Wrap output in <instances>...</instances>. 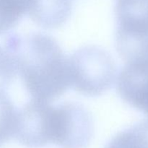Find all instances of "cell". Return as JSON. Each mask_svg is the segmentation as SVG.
<instances>
[{"mask_svg": "<svg viewBox=\"0 0 148 148\" xmlns=\"http://www.w3.org/2000/svg\"><path fill=\"white\" fill-rule=\"evenodd\" d=\"M4 44L32 98L49 102L70 87L68 58L53 37L40 33H11Z\"/></svg>", "mask_w": 148, "mask_h": 148, "instance_id": "obj_1", "label": "cell"}, {"mask_svg": "<svg viewBox=\"0 0 148 148\" xmlns=\"http://www.w3.org/2000/svg\"><path fill=\"white\" fill-rule=\"evenodd\" d=\"M35 0H0V35L15 27Z\"/></svg>", "mask_w": 148, "mask_h": 148, "instance_id": "obj_9", "label": "cell"}, {"mask_svg": "<svg viewBox=\"0 0 148 148\" xmlns=\"http://www.w3.org/2000/svg\"><path fill=\"white\" fill-rule=\"evenodd\" d=\"M72 7V0H35L27 14L40 27L57 28L66 23Z\"/></svg>", "mask_w": 148, "mask_h": 148, "instance_id": "obj_7", "label": "cell"}, {"mask_svg": "<svg viewBox=\"0 0 148 148\" xmlns=\"http://www.w3.org/2000/svg\"><path fill=\"white\" fill-rule=\"evenodd\" d=\"M17 75L12 55L5 44L0 46V88L11 83Z\"/></svg>", "mask_w": 148, "mask_h": 148, "instance_id": "obj_11", "label": "cell"}, {"mask_svg": "<svg viewBox=\"0 0 148 148\" xmlns=\"http://www.w3.org/2000/svg\"><path fill=\"white\" fill-rule=\"evenodd\" d=\"M56 109L58 130L55 145L60 148H86L94 131L90 114L77 103H64Z\"/></svg>", "mask_w": 148, "mask_h": 148, "instance_id": "obj_5", "label": "cell"}, {"mask_svg": "<svg viewBox=\"0 0 148 148\" xmlns=\"http://www.w3.org/2000/svg\"><path fill=\"white\" fill-rule=\"evenodd\" d=\"M116 49L126 64L148 65V0H116Z\"/></svg>", "mask_w": 148, "mask_h": 148, "instance_id": "obj_2", "label": "cell"}, {"mask_svg": "<svg viewBox=\"0 0 148 148\" xmlns=\"http://www.w3.org/2000/svg\"><path fill=\"white\" fill-rule=\"evenodd\" d=\"M70 87L84 95H101L112 87L116 68L107 51L96 46L80 48L68 58Z\"/></svg>", "mask_w": 148, "mask_h": 148, "instance_id": "obj_3", "label": "cell"}, {"mask_svg": "<svg viewBox=\"0 0 148 148\" xmlns=\"http://www.w3.org/2000/svg\"><path fill=\"white\" fill-rule=\"evenodd\" d=\"M17 113L9 95L0 88V146L14 137Z\"/></svg>", "mask_w": 148, "mask_h": 148, "instance_id": "obj_10", "label": "cell"}, {"mask_svg": "<svg viewBox=\"0 0 148 148\" xmlns=\"http://www.w3.org/2000/svg\"><path fill=\"white\" fill-rule=\"evenodd\" d=\"M54 106L32 98L17 111L14 137L23 145L40 148L52 144Z\"/></svg>", "mask_w": 148, "mask_h": 148, "instance_id": "obj_4", "label": "cell"}, {"mask_svg": "<svg viewBox=\"0 0 148 148\" xmlns=\"http://www.w3.org/2000/svg\"><path fill=\"white\" fill-rule=\"evenodd\" d=\"M116 89L126 103L148 116V65L126 64L117 77Z\"/></svg>", "mask_w": 148, "mask_h": 148, "instance_id": "obj_6", "label": "cell"}, {"mask_svg": "<svg viewBox=\"0 0 148 148\" xmlns=\"http://www.w3.org/2000/svg\"><path fill=\"white\" fill-rule=\"evenodd\" d=\"M105 148H148V119L118 133Z\"/></svg>", "mask_w": 148, "mask_h": 148, "instance_id": "obj_8", "label": "cell"}]
</instances>
